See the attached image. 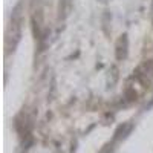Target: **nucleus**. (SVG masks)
I'll list each match as a JSON object with an SVG mask.
<instances>
[{"label": "nucleus", "instance_id": "obj_1", "mask_svg": "<svg viewBox=\"0 0 153 153\" xmlns=\"http://www.w3.org/2000/svg\"><path fill=\"white\" fill-rule=\"evenodd\" d=\"M127 49H129V38L126 34H123L117 42V51H115L117 60H124L127 57Z\"/></svg>", "mask_w": 153, "mask_h": 153}, {"label": "nucleus", "instance_id": "obj_3", "mask_svg": "<svg viewBox=\"0 0 153 153\" xmlns=\"http://www.w3.org/2000/svg\"><path fill=\"white\" fill-rule=\"evenodd\" d=\"M126 97H127L129 101H133V100H136V92L133 91V89H129V91L126 92Z\"/></svg>", "mask_w": 153, "mask_h": 153}, {"label": "nucleus", "instance_id": "obj_2", "mask_svg": "<svg viewBox=\"0 0 153 153\" xmlns=\"http://www.w3.org/2000/svg\"><path fill=\"white\" fill-rule=\"evenodd\" d=\"M130 130H132V124H123V126H120L118 129H117V132H115V136H113V139L117 141V139L126 138V136H127V133H129Z\"/></svg>", "mask_w": 153, "mask_h": 153}]
</instances>
